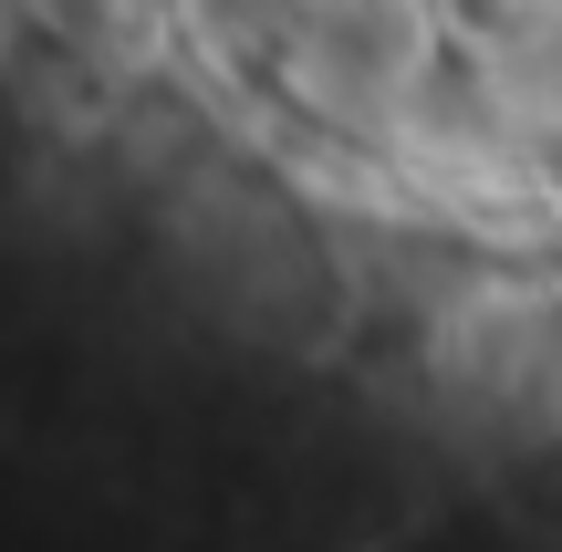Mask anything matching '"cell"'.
Masks as SVG:
<instances>
[{
    "mask_svg": "<svg viewBox=\"0 0 562 552\" xmlns=\"http://www.w3.org/2000/svg\"><path fill=\"white\" fill-rule=\"evenodd\" d=\"M531 11H562V0H531Z\"/></svg>",
    "mask_w": 562,
    "mask_h": 552,
    "instance_id": "obj_3",
    "label": "cell"
},
{
    "mask_svg": "<svg viewBox=\"0 0 562 552\" xmlns=\"http://www.w3.org/2000/svg\"><path fill=\"white\" fill-rule=\"evenodd\" d=\"M302 63L355 94H385L427 63V0H302Z\"/></svg>",
    "mask_w": 562,
    "mask_h": 552,
    "instance_id": "obj_2",
    "label": "cell"
},
{
    "mask_svg": "<svg viewBox=\"0 0 562 552\" xmlns=\"http://www.w3.org/2000/svg\"><path fill=\"white\" fill-rule=\"evenodd\" d=\"M448 365L480 407H552L562 417V313L531 303H490L480 324H448Z\"/></svg>",
    "mask_w": 562,
    "mask_h": 552,
    "instance_id": "obj_1",
    "label": "cell"
}]
</instances>
